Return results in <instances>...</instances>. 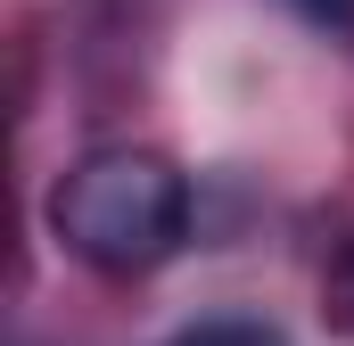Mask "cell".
<instances>
[{
  "label": "cell",
  "instance_id": "cell-1",
  "mask_svg": "<svg viewBox=\"0 0 354 346\" xmlns=\"http://www.w3.org/2000/svg\"><path fill=\"white\" fill-rule=\"evenodd\" d=\"M50 231L107 280L157 272L189 239V173L157 149H91L50 190Z\"/></svg>",
  "mask_w": 354,
  "mask_h": 346
},
{
  "label": "cell",
  "instance_id": "cell-2",
  "mask_svg": "<svg viewBox=\"0 0 354 346\" xmlns=\"http://www.w3.org/2000/svg\"><path fill=\"white\" fill-rule=\"evenodd\" d=\"M322 330L354 338V239H338V256L322 264Z\"/></svg>",
  "mask_w": 354,
  "mask_h": 346
},
{
  "label": "cell",
  "instance_id": "cell-3",
  "mask_svg": "<svg viewBox=\"0 0 354 346\" xmlns=\"http://www.w3.org/2000/svg\"><path fill=\"white\" fill-rule=\"evenodd\" d=\"M165 346H280V338H272L264 322H198V330H181Z\"/></svg>",
  "mask_w": 354,
  "mask_h": 346
},
{
  "label": "cell",
  "instance_id": "cell-4",
  "mask_svg": "<svg viewBox=\"0 0 354 346\" xmlns=\"http://www.w3.org/2000/svg\"><path fill=\"white\" fill-rule=\"evenodd\" d=\"M305 25H322V33H354V0H288Z\"/></svg>",
  "mask_w": 354,
  "mask_h": 346
}]
</instances>
